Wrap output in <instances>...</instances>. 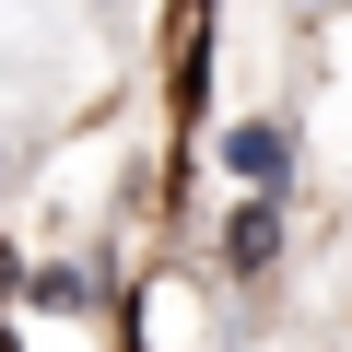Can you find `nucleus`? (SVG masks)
Listing matches in <instances>:
<instances>
[{
  "label": "nucleus",
  "instance_id": "1",
  "mask_svg": "<svg viewBox=\"0 0 352 352\" xmlns=\"http://www.w3.org/2000/svg\"><path fill=\"white\" fill-rule=\"evenodd\" d=\"M223 247H235V270H258V258H270V212H235V235H223Z\"/></svg>",
  "mask_w": 352,
  "mask_h": 352
},
{
  "label": "nucleus",
  "instance_id": "2",
  "mask_svg": "<svg viewBox=\"0 0 352 352\" xmlns=\"http://www.w3.org/2000/svg\"><path fill=\"white\" fill-rule=\"evenodd\" d=\"M0 352H12V340H0Z\"/></svg>",
  "mask_w": 352,
  "mask_h": 352
}]
</instances>
